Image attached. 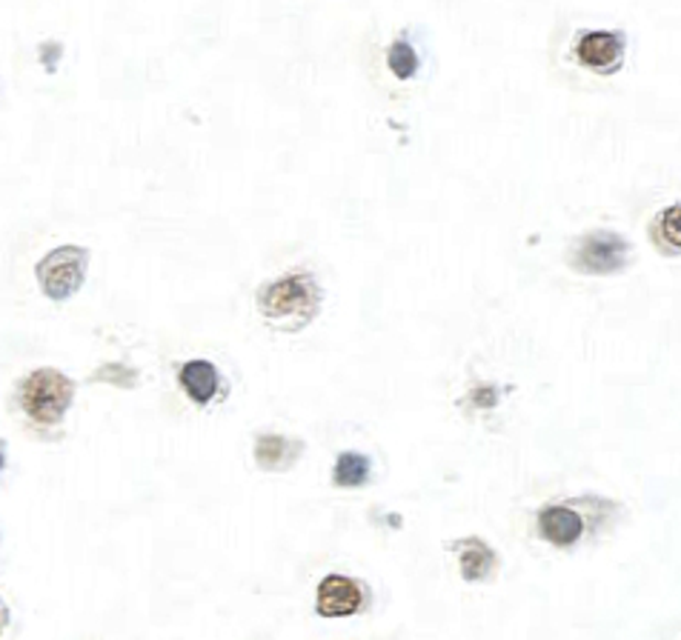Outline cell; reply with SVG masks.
<instances>
[{
  "mask_svg": "<svg viewBox=\"0 0 681 640\" xmlns=\"http://www.w3.org/2000/svg\"><path fill=\"white\" fill-rule=\"evenodd\" d=\"M321 293L309 272H293L287 278L266 284L259 293V309L270 323L298 329L316 318Z\"/></svg>",
  "mask_w": 681,
  "mask_h": 640,
  "instance_id": "cell-1",
  "label": "cell"
},
{
  "mask_svg": "<svg viewBox=\"0 0 681 640\" xmlns=\"http://www.w3.org/2000/svg\"><path fill=\"white\" fill-rule=\"evenodd\" d=\"M23 412L41 427H55L75 398V384L58 369H37L21 384Z\"/></svg>",
  "mask_w": 681,
  "mask_h": 640,
  "instance_id": "cell-2",
  "label": "cell"
},
{
  "mask_svg": "<svg viewBox=\"0 0 681 640\" xmlns=\"http://www.w3.org/2000/svg\"><path fill=\"white\" fill-rule=\"evenodd\" d=\"M89 252L84 246H61L35 266L37 284L44 289L46 298L66 300L73 298L87 278Z\"/></svg>",
  "mask_w": 681,
  "mask_h": 640,
  "instance_id": "cell-3",
  "label": "cell"
},
{
  "mask_svg": "<svg viewBox=\"0 0 681 640\" xmlns=\"http://www.w3.org/2000/svg\"><path fill=\"white\" fill-rule=\"evenodd\" d=\"M364 606V589L359 581L344 575H327L318 584L316 613L321 618H347V615L361 613Z\"/></svg>",
  "mask_w": 681,
  "mask_h": 640,
  "instance_id": "cell-4",
  "label": "cell"
},
{
  "mask_svg": "<svg viewBox=\"0 0 681 640\" xmlns=\"http://www.w3.org/2000/svg\"><path fill=\"white\" fill-rule=\"evenodd\" d=\"M624 261H627V243L616 232H593L579 246V266L584 272L607 275L622 269Z\"/></svg>",
  "mask_w": 681,
  "mask_h": 640,
  "instance_id": "cell-5",
  "label": "cell"
},
{
  "mask_svg": "<svg viewBox=\"0 0 681 640\" xmlns=\"http://www.w3.org/2000/svg\"><path fill=\"white\" fill-rule=\"evenodd\" d=\"M579 60L595 71H613L622 64L624 37L618 32H590L575 46Z\"/></svg>",
  "mask_w": 681,
  "mask_h": 640,
  "instance_id": "cell-6",
  "label": "cell"
},
{
  "mask_svg": "<svg viewBox=\"0 0 681 640\" xmlns=\"http://www.w3.org/2000/svg\"><path fill=\"white\" fill-rule=\"evenodd\" d=\"M538 527H541V534H545L547 541L556 543V547H573L581 538L584 523H581V518L573 509H567V506H550V509L538 515Z\"/></svg>",
  "mask_w": 681,
  "mask_h": 640,
  "instance_id": "cell-7",
  "label": "cell"
},
{
  "mask_svg": "<svg viewBox=\"0 0 681 640\" xmlns=\"http://www.w3.org/2000/svg\"><path fill=\"white\" fill-rule=\"evenodd\" d=\"M178 380L184 386L189 398L195 404H209V400L218 395V386H221V377H218V369L209 361H189L180 366Z\"/></svg>",
  "mask_w": 681,
  "mask_h": 640,
  "instance_id": "cell-8",
  "label": "cell"
},
{
  "mask_svg": "<svg viewBox=\"0 0 681 640\" xmlns=\"http://www.w3.org/2000/svg\"><path fill=\"white\" fill-rule=\"evenodd\" d=\"M301 452V443L287 441L281 434H261L259 443H255V461H259L261 470L266 472H281L289 470Z\"/></svg>",
  "mask_w": 681,
  "mask_h": 640,
  "instance_id": "cell-9",
  "label": "cell"
},
{
  "mask_svg": "<svg viewBox=\"0 0 681 640\" xmlns=\"http://www.w3.org/2000/svg\"><path fill=\"white\" fill-rule=\"evenodd\" d=\"M452 547L459 549L461 555V575H464V581H484V577H490V572L495 570V552L487 547L484 541H479V538H466V541L452 543Z\"/></svg>",
  "mask_w": 681,
  "mask_h": 640,
  "instance_id": "cell-10",
  "label": "cell"
},
{
  "mask_svg": "<svg viewBox=\"0 0 681 640\" xmlns=\"http://www.w3.org/2000/svg\"><path fill=\"white\" fill-rule=\"evenodd\" d=\"M370 470H373V463H370L366 455H361V452H341L336 461L332 481H336V486H344V489L364 486L370 481Z\"/></svg>",
  "mask_w": 681,
  "mask_h": 640,
  "instance_id": "cell-11",
  "label": "cell"
},
{
  "mask_svg": "<svg viewBox=\"0 0 681 640\" xmlns=\"http://www.w3.org/2000/svg\"><path fill=\"white\" fill-rule=\"evenodd\" d=\"M387 60H389V69L395 71V78H402V80L413 78L418 69V55L407 41H395L393 46H389Z\"/></svg>",
  "mask_w": 681,
  "mask_h": 640,
  "instance_id": "cell-12",
  "label": "cell"
},
{
  "mask_svg": "<svg viewBox=\"0 0 681 640\" xmlns=\"http://www.w3.org/2000/svg\"><path fill=\"white\" fill-rule=\"evenodd\" d=\"M659 227L667 246H670V250H681V203H675V207H670L661 214Z\"/></svg>",
  "mask_w": 681,
  "mask_h": 640,
  "instance_id": "cell-13",
  "label": "cell"
},
{
  "mask_svg": "<svg viewBox=\"0 0 681 640\" xmlns=\"http://www.w3.org/2000/svg\"><path fill=\"white\" fill-rule=\"evenodd\" d=\"M135 377L138 375L130 369V366H121V372H118V366H116V363H112V366H107V369L95 372L92 380H112V384L127 386V389H130V386H135Z\"/></svg>",
  "mask_w": 681,
  "mask_h": 640,
  "instance_id": "cell-14",
  "label": "cell"
},
{
  "mask_svg": "<svg viewBox=\"0 0 681 640\" xmlns=\"http://www.w3.org/2000/svg\"><path fill=\"white\" fill-rule=\"evenodd\" d=\"M3 463H7V455H3V443H0V472H3Z\"/></svg>",
  "mask_w": 681,
  "mask_h": 640,
  "instance_id": "cell-15",
  "label": "cell"
},
{
  "mask_svg": "<svg viewBox=\"0 0 681 640\" xmlns=\"http://www.w3.org/2000/svg\"><path fill=\"white\" fill-rule=\"evenodd\" d=\"M0 624H3V609H0Z\"/></svg>",
  "mask_w": 681,
  "mask_h": 640,
  "instance_id": "cell-16",
  "label": "cell"
}]
</instances>
